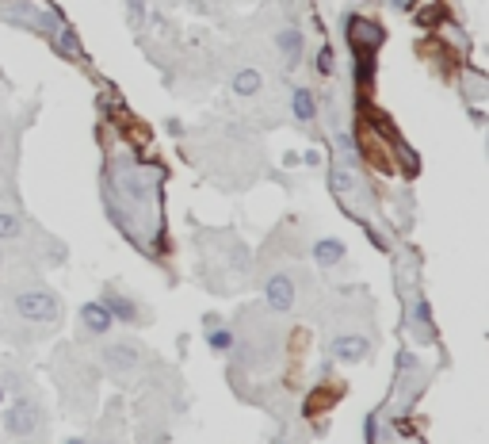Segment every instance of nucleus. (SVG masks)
<instances>
[{
	"instance_id": "nucleus-9",
	"label": "nucleus",
	"mask_w": 489,
	"mask_h": 444,
	"mask_svg": "<svg viewBox=\"0 0 489 444\" xmlns=\"http://www.w3.org/2000/svg\"><path fill=\"white\" fill-rule=\"evenodd\" d=\"M80 318H85V326L92 329V334H103V329L111 326V314H108L103 303H88L85 310H80Z\"/></svg>"
},
{
	"instance_id": "nucleus-12",
	"label": "nucleus",
	"mask_w": 489,
	"mask_h": 444,
	"mask_svg": "<svg viewBox=\"0 0 489 444\" xmlns=\"http://www.w3.org/2000/svg\"><path fill=\"white\" fill-rule=\"evenodd\" d=\"M233 92L238 96H256L260 92V73L256 69H241V73L233 77Z\"/></svg>"
},
{
	"instance_id": "nucleus-1",
	"label": "nucleus",
	"mask_w": 489,
	"mask_h": 444,
	"mask_svg": "<svg viewBox=\"0 0 489 444\" xmlns=\"http://www.w3.org/2000/svg\"><path fill=\"white\" fill-rule=\"evenodd\" d=\"M15 310L27 322H54L58 318V295L43 292V287H31V292L15 295Z\"/></svg>"
},
{
	"instance_id": "nucleus-5",
	"label": "nucleus",
	"mask_w": 489,
	"mask_h": 444,
	"mask_svg": "<svg viewBox=\"0 0 489 444\" xmlns=\"http://www.w3.org/2000/svg\"><path fill=\"white\" fill-rule=\"evenodd\" d=\"M363 150H367V161H374L382 173H394V153H390L386 142H379V131L363 127Z\"/></svg>"
},
{
	"instance_id": "nucleus-15",
	"label": "nucleus",
	"mask_w": 489,
	"mask_h": 444,
	"mask_svg": "<svg viewBox=\"0 0 489 444\" xmlns=\"http://www.w3.org/2000/svg\"><path fill=\"white\" fill-rule=\"evenodd\" d=\"M23 226H20V219L15 215H8V211H0V238H15Z\"/></svg>"
},
{
	"instance_id": "nucleus-13",
	"label": "nucleus",
	"mask_w": 489,
	"mask_h": 444,
	"mask_svg": "<svg viewBox=\"0 0 489 444\" xmlns=\"http://www.w3.org/2000/svg\"><path fill=\"white\" fill-rule=\"evenodd\" d=\"M275 46L283 50V58H287V62H295L298 50H302V35H298V31H283V35L275 38Z\"/></svg>"
},
{
	"instance_id": "nucleus-19",
	"label": "nucleus",
	"mask_w": 489,
	"mask_h": 444,
	"mask_svg": "<svg viewBox=\"0 0 489 444\" xmlns=\"http://www.w3.org/2000/svg\"><path fill=\"white\" fill-rule=\"evenodd\" d=\"M65 444H88V441H80V437H73V441H65Z\"/></svg>"
},
{
	"instance_id": "nucleus-17",
	"label": "nucleus",
	"mask_w": 489,
	"mask_h": 444,
	"mask_svg": "<svg viewBox=\"0 0 489 444\" xmlns=\"http://www.w3.org/2000/svg\"><path fill=\"white\" fill-rule=\"evenodd\" d=\"M329 66H333V54H329V50H325V54H321V73H333V69H329Z\"/></svg>"
},
{
	"instance_id": "nucleus-8",
	"label": "nucleus",
	"mask_w": 489,
	"mask_h": 444,
	"mask_svg": "<svg viewBox=\"0 0 489 444\" xmlns=\"http://www.w3.org/2000/svg\"><path fill=\"white\" fill-rule=\"evenodd\" d=\"M352 43H356V50H374V46L382 43V31L367 20H356L352 23Z\"/></svg>"
},
{
	"instance_id": "nucleus-11",
	"label": "nucleus",
	"mask_w": 489,
	"mask_h": 444,
	"mask_svg": "<svg viewBox=\"0 0 489 444\" xmlns=\"http://www.w3.org/2000/svg\"><path fill=\"white\" fill-rule=\"evenodd\" d=\"M333 192L344 196V199H352L356 192H360V176H356L352 169H337V173H333Z\"/></svg>"
},
{
	"instance_id": "nucleus-2",
	"label": "nucleus",
	"mask_w": 489,
	"mask_h": 444,
	"mask_svg": "<svg viewBox=\"0 0 489 444\" xmlns=\"http://www.w3.org/2000/svg\"><path fill=\"white\" fill-rule=\"evenodd\" d=\"M35 422H38V414H35V406H31L27 399L12 402V406H8V414H4V429L12 433V437H31Z\"/></svg>"
},
{
	"instance_id": "nucleus-4",
	"label": "nucleus",
	"mask_w": 489,
	"mask_h": 444,
	"mask_svg": "<svg viewBox=\"0 0 489 444\" xmlns=\"http://www.w3.org/2000/svg\"><path fill=\"white\" fill-rule=\"evenodd\" d=\"M264 292H268V303H272L279 314L295 306V280H291V276H283V272H279V276H272V280H268V287H264Z\"/></svg>"
},
{
	"instance_id": "nucleus-10",
	"label": "nucleus",
	"mask_w": 489,
	"mask_h": 444,
	"mask_svg": "<svg viewBox=\"0 0 489 444\" xmlns=\"http://www.w3.org/2000/svg\"><path fill=\"white\" fill-rule=\"evenodd\" d=\"M103 306H108L111 318H122V322H134L138 318V306L130 303V299H122L119 292H108V303H103Z\"/></svg>"
},
{
	"instance_id": "nucleus-18",
	"label": "nucleus",
	"mask_w": 489,
	"mask_h": 444,
	"mask_svg": "<svg viewBox=\"0 0 489 444\" xmlns=\"http://www.w3.org/2000/svg\"><path fill=\"white\" fill-rule=\"evenodd\" d=\"M417 318H421V322H428V303H425V299L417 303Z\"/></svg>"
},
{
	"instance_id": "nucleus-6",
	"label": "nucleus",
	"mask_w": 489,
	"mask_h": 444,
	"mask_svg": "<svg viewBox=\"0 0 489 444\" xmlns=\"http://www.w3.org/2000/svg\"><path fill=\"white\" fill-rule=\"evenodd\" d=\"M333 357L337 360H348V364H356V360L367 357V337H356V334H344L333 341Z\"/></svg>"
},
{
	"instance_id": "nucleus-3",
	"label": "nucleus",
	"mask_w": 489,
	"mask_h": 444,
	"mask_svg": "<svg viewBox=\"0 0 489 444\" xmlns=\"http://www.w3.org/2000/svg\"><path fill=\"white\" fill-rule=\"evenodd\" d=\"M138 360H142V349H138L134 341L108 345V368L115 371V375H126V371H134V368H138Z\"/></svg>"
},
{
	"instance_id": "nucleus-20",
	"label": "nucleus",
	"mask_w": 489,
	"mask_h": 444,
	"mask_svg": "<svg viewBox=\"0 0 489 444\" xmlns=\"http://www.w3.org/2000/svg\"><path fill=\"white\" fill-rule=\"evenodd\" d=\"M0 399H4V391H0Z\"/></svg>"
},
{
	"instance_id": "nucleus-14",
	"label": "nucleus",
	"mask_w": 489,
	"mask_h": 444,
	"mask_svg": "<svg viewBox=\"0 0 489 444\" xmlns=\"http://www.w3.org/2000/svg\"><path fill=\"white\" fill-rule=\"evenodd\" d=\"M295 115L302 119V123H309V119L317 115V100L306 92V88H302V92H295Z\"/></svg>"
},
{
	"instance_id": "nucleus-7",
	"label": "nucleus",
	"mask_w": 489,
	"mask_h": 444,
	"mask_svg": "<svg viewBox=\"0 0 489 444\" xmlns=\"http://www.w3.org/2000/svg\"><path fill=\"white\" fill-rule=\"evenodd\" d=\"M314 261L321 264V268H333V264H340V261H344V241L321 238V241L314 245Z\"/></svg>"
},
{
	"instance_id": "nucleus-16",
	"label": "nucleus",
	"mask_w": 489,
	"mask_h": 444,
	"mask_svg": "<svg viewBox=\"0 0 489 444\" xmlns=\"http://www.w3.org/2000/svg\"><path fill=\"white\" fill-rule=\"evenodd\" d=\"M230 345H233V337L226 334V329H210V349L214 352H226Z\"/></svg>"
}]
</instances>
